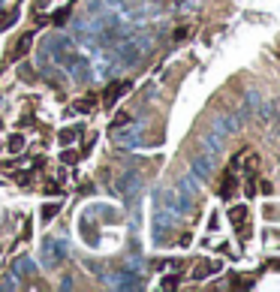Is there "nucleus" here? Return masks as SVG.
Returning a JSON list of instances; mask_svg holds the SVG:
<instances>
[{"label": "nucleus", "mask_w": 280, "mask_h": 292, "mask_svg": "<svg viewBox=\"0 0 280 292\" xmlns=\"http://www.w3.org/2000/svg\"><path fill=\"white\" fill-rule=\"evenodd\" d=\"M30 43H33V36L30 33H24L21 40H18V46H15V51H12V60H18V57H24V51L30 49Z\"/></svg>", "instance_id": "1"}, {"label": "nucleus", "mask_w": 280, "mask_h": 292, "mask_svg": "<svg viewBox=\"0 0 280 292\" xmlns=\"http://www.w3.org/2000/svg\"><path fill=\"white\" fill-rule=\"evenodd\" d=\"M91 105H94V97H85L82 102H78V99L72 102V108H75V112H94V108H91Z\"/></svg>", "instance_id": "2"}, {"label": "nucleus", "mask_w": 280, "mask_h": 292, "mask_svg": "<svg viewBox=\"0 0 280 292\" xmlns=\"http://www.w3.org/2000/svg\"><path fill=\"white\" fill-rule=\"evenodd\" d=\"M244 217H247V208H232V211H229V220H232V223H241Z\"/></svg>", "instance_id": "3"}, {"label": "nucleus", "mask_w": 280, "mask_h": 292, "mask_svg": "<svg viewBox=\"0 0 280 292\" xmlns=\"http://www.w3.org/2000/svg\"><path fill=\"white\" fill-rule=\"evenodd\" d=\"M57 208H60V205H46V211H43V217H46V220H52V217L57 214Z\"/></svg>", "instance_id": "4"}, {"label": "nucleus", "mask_w": 280, "mask_h": 292, "mask_svg": "<svg viewBox=\"0 0 280 292\" xmlns=\"http://www.w3.org/2000/svg\"><path fill=\"white\" fill-rule=\"evenodd\" d=\"M9 148H12V151H18V148H21V136H15V139L9 142Z\"/></svg>", "instance_id": "5"}]
</instances>
